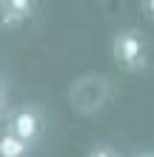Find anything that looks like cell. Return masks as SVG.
<instances>
[{
    "instance_id": "1",
    "label": "cell",
    "mask_w": 154,
    "mask_h": 157,
    "mask_svg": "<svg viewBox=\"0 0 154 157\" xmlns=\"http://www.w3.org/2000/svg\"><path fill=\"white\" fill-rule=\"evenodd\" d=\"M111 60L120 66L123 71H143L148 66V43L143 37L140 29H120L111 37Z\"/></svg>"
},
{
    "instance_id": "3",
    "label": "cell",
    "mask_w": 154,
    "mask_h": 157,
    "mask_svg": "<svg viewBox=\"0 0 154 157\" xmlns=\"http://www.w3.org/2000/svg\"><path fill=\"white\" fill-rule=\"evenodd\" d=\"M34 14V3L29 0H0V29H17Z\"/></svg>"
},
{
    "instance_id": "2",
    "label": "cell",
    "mask_w": 154,
    "mask_h": 157,
    "mask_svg": "<svg viewBox=\"0 0 154 157\" xmlns=\"http://www.w3.org/2000/svg\"><path fill=\"white\" fill-rule=\"evenodd\" d=\"M3 128L9 134H14L17 140H23L26 146H37V140L43 137V128H46V120H43L40 106L34 103H23V106H12V112L6 114Z\"/></svg>"
},
{
    "instance_id": "8",
    "label": "cell",
    "mask_w": 154,
    "mask_h": 157,
    "mask_svg": "<svg viewBox=\"0 0 154 157\" xmlns=\"http://www.w3.org/2000/svg\"><path fill=\"white\" fill-rule=\"evenodd\" d=\"M134 157H154V151H140V154H134Z\"/></svg>"
},
{
    "instance_id": "7",
    "label": "cell",
    "mask_w": 154,
    "mask_h": 157,
    "mask_svg": "<svg viewBox=\"0 0 154 157\" xmlns=\"http://www.w3.org/2000/svg\"><path fill=\"white\" fill-rule=\"evenodd\" d=\"M140 9H143V14H146L148 20H154V0H146V3H140Z\"/></svg>"
},
{
    "instance_id": "6",
    "label": "cell",
    "mask_w": 154,
    "mask_h": 157,
    "mask_svg": "<svg viewBox=\"0 0 154 157\" xmlns=\"http://www.w3.org/2000/svg\"><path fill=\"white\" fill-rule=\"evenodd\" d=\"M88 157H120V154H117V151L111 149V146H106V143H103V146H94Z\"/></svg>"
},
{
    "instance_id": "4",
    "label": "cell",
    "mask_w": 154,
    "mask_h": 157,
    "mask_svg": "<svg viewBox=\"0 0 154 157\" xmlns=\"http://www.w3.org/2000/svg\"><path fill=\"white\" fill-rule=\"evenodd\" d=\"M0 157H32V146H26L6 128H0Z\"/></svg>"
},
{
    "instance_id": "5",
    "label": "cell",
    "mask_w": 154,
    "mask_h": 157,
    "mask_svg": "<svg viewBox=\"0 0 154 157\" xmlns=\"http://www.w3.org/2000/svg\"><path fill=\"white\" fill-rule=\"evenodd\" d=\"M12 112V103H9V89L0 83V123L6 120V114Z\"/></svg>"
}]
</instances>
